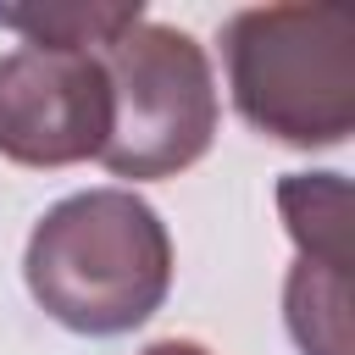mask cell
I'll list each match as a JSON object with an SVG mask.
<instances>
[{
  "instance_id": "4",
  "label": "cell",
  "mask_w": 355,
  "mask_h": 355,
  "mask_svg": "<svg viewBox=\"0 0 355 355\" xmlns=\"http://www.w3.org/2000/svg\"><path fill=\"white\" fill-rule=\"evenodd\" d=\"M111 139V83L89 50L22 44L0 55V155L17 166L100 161Z\"/></svg>"
},
{
  "instance_id": "7",
  "label": "cell",
  "mask_w": 355,
  "mask_h": 355,
  "mask_svg": "<svg viewBox=\"0 0 355 355\" xmlns=\"http://www.w3.org/2000/svg\"><path fill=\"white\" fill-rule=\"evenodd\" d=\"M144 17V6L133 0H50V6H0V28L22 33L28 44H50V50H105L116 33H128Z\"/></svg>"
},
{
  "instance_id": "6",
  "label": "cell",
  "mask_w": 355,
  "mask_h": 355,
  "mask_svg": "<svg viewBox=\"0 0 355 355\" xmlns=\"http://www.w3.org/2000/svg\"><path fill=\"white\" fill-rule=\"evenodd\" d=\"M283 322L300 355H349V266L294 261L283 283Z\"/></svg>"
},
{
  "instance_id": "5",
  "label": "cell",
  "mask_w": 355,
  "mask_h": 355,
  "mask_svg": "<svg viewBox=\"0 0 355 355\" xmlns=\"http://www.w3.org/2000/svg\"><path fill=\"white\" fill-rule=\"evenodd\" d=\"M277 211L300 261L349 266V183L338 172H283Z\"/></svg>"
},
{
  "instance_id": "1",
  "label": "cell",
  "mask_w": 355,
  "mask_h": 355,
  "mask_svg": "<svg viewBox=\"0 0 355 355\" xmlns=\"http://www.w3.org/2000/svg\"><path fill=\"white\" fill-rule=\"evenodd\" d=\"M22 277L67 333L116 338L161 311L172 288V233L133 189H83L39 216Z\"/></svg>"
},
{
  "instance_id": "3",
  "label": "cell",
  "mask_w": 355,
  "mask_h": 355,
  "mask_svg": "<svg viewBox=\"0 0 355 355\" xmlns=\"http://www.w3.org/2000/svg\"><path fill=\"white\" fill-rule=\"evenodd\" d=\"M111 83V139L100 166L111 178H178L216 139V78L194 33L139 17L105 50H94Z\"/></svg>"
},
{
  "instance_id": "2",
  "label": "cell",
  "mask_w": 355,
  "mask_h": 355,
  "mask_svg": "<svg viewBox=\"0 0 355 355\" xmlns=\"http://www.w3.org/2000/svg\"><path fill=\"white\" fill-rule=\"evenodd\" d=\"M222 61L239 116L294 150H333L355 128V11L250 6L222 28Z\"/></svg>"
},
{
  "instance_id": "8",
  "label": "cell",
  "mask_w": 355,
  "mask_h": 355,
  "mask_svg": "<svg viewBox=\"0 0 355 355\" xmlns=\"http://www.w3.org/2000/svg\"><path fill=\"white\" fill-rule=\"evenodd\" d=\"M139 355H211V349L194 344V338H155V344H144Z\"/></svg>"
}]
</instances>
